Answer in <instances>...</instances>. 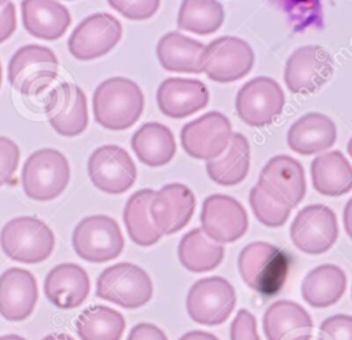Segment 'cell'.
Returning <instances> with one entry per match:
<instances>
[{
    "label": "cell",
    "mask_w": 352,
    "mask_h": 340,
    "mask_svg": "<svg viewBox=\"0 0 352 340\" xmlns=\"http://www.w3.org/2000/svg\"><path fill=\"white\" fill-rule=\"evenodd\" d=\"M336 138L334 121L326 114L312 111L292 124L287 132V145L301 156H311L327 150L334 145Z\"/></svg>",
    "instance_id": "24"
},
{
    "label": "cell",
    "mask_w": 352,
    "mask_h": 340,
    "mask_svg": "<svg viewBox=\"0 0 352 340\" xmlns=\"http://www.w3.org/2000/svg\"><path fill=\"white\" fill-rule=\"evenodd\" d=\"M285 94L271 77L258 76L248 81L236 94L238 117L248 125H270L283 110Z\"/></svg>",
    "instance_id": "10"
},
{
    "label": "cell",
    "mask_w": 352,
    "mask_h": 340,
    "mask_svg": "<svg viewBox=\"0 0 352 340\" xmlns=\"http://www.w3.org/2000/svg\"><path fill=\"white\" fill-rule=\"evenodd\" d=\"M224 21V8L219 1L187 0L180 4L177 26L201 36L216 32Z\"/></svg>",
    "instance_id": "34"
},
{
    "label": "cell",
    "mask_w": 352,
    "mask_h": 340,
    "mask_svg": "<svg viewBox=\"0 0 352 340\" xmlns=\"http://www.w3.org/2000/svg\"><path fill=\"white\" fill-rule=\"evenodd\" d=\"M126 340H168V337L157 325L140 322L131 329Z\"/></svg>",
    "instance_id": "41"
},
{
    "label": "cell",
    "mask_w": 352,
    "mask_h": 340,
    "mask_svg": "<svg viewBox=\"0 0 352 340\" xmlns=\"http://www.w3.org/2000/svg\"><path fill=\"white\" fill-rule=\"evenodd\" d=\"M209 102L206 85L195 78L169 77L157 89L160 110L170 118H184L202 110Z\"/></svg>",
    "instance_id": "21"
},
{
    "label": "cell",
    "mask_w": 352,
    "mask_h": 340,
    "mask_svg": "<svg viewBox=\"0 0 352 340\" xmlns=\"http://www.w3.org/2000/svg\"><path fill=\"white\" fill-rule=\"evenodd\" d=\"M41 340H74V339L66 333H50L44 336Z\"/></svg>",
    "instance_id": "43"
},
{
    "label": "cell",
    "mask_w": 352,
    "mask_h": 340,
    "mask_svg": "<svg viewBox=\"0 0 352 340\" xmlns=\"http://www.w3.org/2000/svg\"><path fill=\"white\" fill-rule=\"evenodd\" d=\"M256 186L274 201L293 209L305 195V172L296 158L279 154L264 165Z\"/></svg>",
    "instance_id": "15"
},
{
    "label": "cell",
    "mask_w": 352,
    "mask_h": 340,
    "mask_svg": "<svg viewBox=\"0 0 352 340\" xmlns=\"http://www.w3.org/2000/svg\"><path fill=\"white\" fill-rule=\"evenodd\" d=\"M205 45L179 32H168L157 44V58L169 72L202 73Z\"/></svg>",
    "instance_id": "26"
},
{
    "label": "cell",
    "mask_w": 352,
    "mask_h": 340,
    "mask_svg": "<svg viewBox=\"0 0 352 340\" xmlns=\"http://www.w3.org/2000/svg\"><path fill=\"white\" fill-rule=\"evenodd\" d=\"M254 65V52L242 39L223 36L205 45L202 72L217 83H231L245 77Z\"/></svg>",
    "instance_id": "9"
},
{
    "label": "cell",
    "mask_w": 352,
    "mask_h": 340,
    "mask_svg": "<svg viewBox=\"0 0 352 340\" xmlns=\"http://www.w3.org/2000/svg\"><path fill=\"white\" fill-rule=\"evenodd\" d=\"M44 113L51 127L62 136H77L88 127L87 96L72 83H60L50 91Z\"/></svg>",
    "instance_id": "17"
},
{
    "label": "cell",
    "mask_w": 352,
    "mask_h": 340,
    "mask_svg": "<svg viewBox=\"0 0 352 340\" xmlns=\"http://www.w3.org/2000/svg\"><path fill=\"white\" fill-rule=\"evenodd\" d=\"M179 340H219L214 334L204 330H191L184 333Z\"/></svg>",
    "instance_id": "42"
},
{
    "label": "cell",
    "mask_w": 352,
    "mask_h": 340,
    "mask_svg": "<svg viewBox=\"0 0 352 340\" xmlns=\"http://www.w3.org/2000/svg\"><path fill=\"white\" fill-rule=\"evenodd\" d=\"M194 209V193L183 183H169L154 193L148 213L158 233L168 235L186 227L192 217Z\"/></svg>",
    "instance_id": "19"
},
{
    "label": "cell",
    "mask_w": 352,
    "mask_h": 340,
    "mask_svg": "<svg viewBox=\"0 0 352 340\" xmlns=\"http://www.w3.org/2000/svg\"><path fill=\"white\" fill-rule=\"evenodd\" d=\"M19 164V147L14 140L0 136V187L8 183Z\"/></svg>",
    "instance_id": "37"
},
{
    "label": "cell",
    "mask_w": 352,
    "mask_h": 340,
    "mask_svg": "<svg viewBox=\"0 0 352 340\" xmlns=\"http://www.w3.org/2000/svg\"><path fill=\"white\" fill-rule=\"evenodd\" d=\"M1 74H3V72H1V63H0V85H1Z\"/></svg>",
    "instance_id": "46"
},
{
    "label": "cell",
    "mask_w": 352,
    "mask_h": 340,
    "mask_svg": "<svg viewBox=\"0 0 352 340\" xmlns=\"http://www.w3.org/2000/svg\"><path fill=\"white\" fill-rule=\"evenodd\" d=\"M249 204L256 219L268 227L283 226L287 222L292 211L287 206L274 201L258 186L252 187L249 193Z\"/></svg>",
    "instance_id": "35"
},
{
    "label": "cell",
    "mask_w": 352,
    "mask_h": 340,
    "mask_svg": "<svg viewBox=\"0 0 352 340\" xmlns=\"http://www.w3.org/2000/svg\"><path fill=\"white\" fill-rule=\"evenodd\" d=\"M96 296L124 308H139L151 300L153 282L142 267L122 262L100 273Z\"/></svg>",
    "instance_id": "6"
},
{
    "label": "cell",
    "mask_w": 352,
    "mask_h": 340,
    "mask_svg": "<svg viewBox=\"0 0 352 340\" xmlns=\"http://www.w3.org/2000/svg\"><path fill=\"white\" fill-rule=\"evenodd\" d=\"M87 271L76 263H60L45 277L44 293L58 308L72 310L81 306L89 295Z\"/></svg>",
    "instance_id": "22"
},
{
    "label": "cell",
    "mask_w": 352,
    "mask_h": 340,
    "mask_svg": "<svg viewBox=\"0 0 352 340\" xmlns=\"http://www.w3.org/2000/svg\"><path fill=\"white\" fill-rule=\"evenodd\" d=\"M87 169L94 186L107 194L125 193L136 179V167L131 156L117 145H103L94 150Z\"/></svg>",
    "instance_id": "14"
},
{
    "label": "cell",
    "mask_w": 352,
    "mask_h": 340,
    "mask_svg": "<svg viewBox=\"0 0 352 340\" xmlns=\"http://www.w3.org/2000/svg\"><path fill=\"white\" fill-rule=\"evenodd\" d=\"M235 303L234 286L219 275L198 279L186 297V308L190 318L197 323L209 326L226 322Z\"/></svg>",
    "instance_id": "8"
},
{
    "label": "cell",
    "mask_w": 352,
    "mask_h": 340,
    "mask_svg": "<svg viewBox=\"0 0 352 340\" xmlns=\"http://www.w3.org/2000/svg\"><path fill=\"white\" fill-rule=\"evenodd\" d=\"M349 206H351V200L348 201V204H346V208H345V229H346V233H348V235H351V229H349V219H348V215H349Z\"/></svg>",
    "instance_id": "44"
},
{
    "label": "cell",
    "mask_w": 352,
    "mask_h": 340,
    "mask_svg": "<svg viewBox=\"0 0 352 340\" xmlns=\"http://www.w3.org/2000/svg\"><path fill=\"white\" fill-rule=\"evenodd\" d=\"M73 249L81 259L103 263L118 257L124 237L118 223L107 215L87 216L77 223L72 237Z\"/></svg>",
    "instance_id": "7"
},
{
    "label": "cell",
    "mask_w": 352,
    "mask_h": 340,
    "mask_svg": "<svg viewBox=\"0 0 352 340\" xmlns=\"http://www.w3.org/2000/svg\"><path fill=\"white\" fill-rule=\"evenodd\" d=\"M177 256L184 268L205 273L216 268L224 257V246L212 241L202 229H192L179 242Z\"/></svg>",
    "instance_id": "31"
},
{
    "label": "cell",
    "mask_w": 352,
    "mask_h": 340,
    "mask_svg": "<svg viewBox=\"0 0 352 340\" xmlns=\"http://www.w3.org/2000/svg\"><path fill=\"white\" fill-rule=\"evenodd\" d=\"M311 178L315 190L323 195L338 197L352 189L351 164L338 150L315 157L311 164Z\"/></svg>",
    "instance_id": "29"
},
{
    "label": "cell",
    "mask_w": 352,
    "mask_h": 340,
    "mask_svg": "<svg viewBox=\"0 0 352 340\" xmlns=\"http://www.w3.org/2000/svg\"><path fill=\"white\" fill-rule=\"evenodd\" d=\"M22 22L28 33L43 40H56L67 30L72 17L66 6L48 0L21 3Z\"/></svg>",
    "instance_id": "25"
},
{
    "label": "cell",
    "mask_w": 352,
    "mask_h": 340,
    "mask_svg": "<svg viewBox=\"0 0 352 340\" xmlns=\"http://www.w3.org/2000/svg\"><path fill=\"white\" fill-rule=\"evenodd\" d=\"M76 330L81 340H120L125 319L121 312L107 306H91L78 315Z\"/></svg>",
    "instance_id": "33"
},
{
    "label": "cell",
    "mask_w": 352,
    "mask_h": 340,
    "mask_svg": "<svg viewBox=\"0 0 352 340\" xmlns=\"http://www.w3.org/2000/svg\"><path fill=\"white\" fill-rule=\"evenodd\" d=\"M346 289V275L336 264L312 268L301 282L302 299L312 307L324 308L337 303Z\"/></svg>",
    "instance_id": "28"
},
{
    "label": "cell",
    "mask_w": 352,
    "mask_h": 340,
    "mask_svg": "<svg viewBox=\"0 0 352 340\" xmlns=\"http://www.w3.org/2000/svg\"><path fill=\"white\" fill-rule=\"evenodd\" d=\"M289 268V255L264 241L248 244L238 256V270L243 282L264 296H274L283 288Z\"/></svg>",
    "instance_id": "2"
},
{
    "label": "cell",
    "mask_w": 352,
    "mask_h": 340,
    "mask_svg": "<svg viewBox=\"0 0 352 340\" xmlns=\"http://www.w3.org/2000/svg\"><path fill=\"white\" fill-rule=\"evenodd\" d=\"M70 179L67 158L55 149L32 153L22 168V187L34 201H51L63 193Z\"/></svg>",
    "instance_id": "4"
},
{
    "label": "cell",
    "mask_w": 352,
    "mask_h": 340,
    "mask_svg": "<svg viewBox=\"0 0 352 340\" xmlns=\"http://www.w3.org/2000/svg\"><path fill=\"white\" fill-rule=\"evenodd\" d=\"M202 231L217 244L239 240L248 230V215L235 198L213 194L205 198L201 211Z\"/></svg>",
    "instance_id": "18"
},
{
    "label": "cell",
    "mask_w": 352,
    "mask_h": 340,
    "mask_svg": "<svg viewBox=\"0 0 352 340\" xmlns=\"http://www.w3.org/2000/svg\"><path fill=\"white\" fill-rule=\"evenodd\" d=\"M312 318L292 300H278L264 312L263 330L267 340H311Z\"/></svg>",
    "instance_id": "23"
},
{
    "label": "cell",
    "mask_w": 352,
    "mask_h": 340,
    "mask_svg": "<svg viewBox=\"0 0 352 340\" xmlns=\"http://www.w3.org/2000/svg\"><path fill=\"white\" fill-rule=\"evenodd\" d=\"M58 58L48 47L28 44L16 50L7 67V77L22 95H37L58 77Z\"/></svg>",
    "instance_id": "5"
},
{
    "label": "cell",
    "mask_w": 352,
    "mask_h": 340,
    "mask_svg": "<svg viewBox=\"0 0 352 340\" xmlns=\"http://www.w3.org/2000/svg\"><path fill=\"white\" fill-rule=\"evenodd\" d=\"M120 21L107 14L96 12L84 18L72 32L67 47L70 54L80 61H91L110 52L121 40Z\"/></svg>",
    "instance_id": "12"
},
{
    "label": "cell",
    "mask_w": 352,
    "mask_h": 340,
    "mask_svg": "<svg viewBox=\"0 0 352 340\" xmlns=\"http://www.w3.org/2000/svg\"><path fill=\"white\" fill-rule=\"evenodd\" d=\"M131 146L140 162L147 167H162L176 154V140L172 131L155 121L143 124L131 138Z\"/></svg>",
    "instance_id": "27"
},
{
    "label": "cell",
    "mask_w": 352,
    "mask_h": 340,
    "mask_svg": "<svg viewBox=\"0 0 352 340\" xmlns=\"http://www.w3.org/2000/svg\"><path fill=\"white\" fill-rule=\"evenodd\" d=\"M92 109L98 124L111 131H121L139 120L144 109V96L135 81L111 77L95 88Z\"/></svg>",
    "instance_id": "1"
},
{
    "label": "cell",
    "mask_w": 352,
    "mask_h": 340,
    "mask_svg": "<svg viewBox=\"0 0 352 340\" xmlns=\"http://www.w3.org/2000/svg\"><path fill=\"white\" fill-rule=\"evenodd\" d=\"M38 300L34 275L19 267H11L0 275V314L7 321L26 319Z\"/></svg>",
    "instance_id": "20"
},
{
    "label": "cell",
    "mask_w": 352,
    "mask_h": 340,
    "mask_svg": "<svg viewBox=\"0 0 352 340\" xmlns=\"http://www.w3.org/2000/svg\"><path fill=\"white\" fill-rule=\"evenodd\" d=\"M331 74V55L320 45H302L287 58L283 80L293 94H314L330 80Z\"/></svg>",
    "instance_id": "13"
},
{
    "label": "cell",
    "mask_w": 352,
    "mask_h": 340,
    "mask_svg": "<svg viewBox=\"0 0 352 340\" xmlns=\"http://www.w3.org/2000/svg\"><path fill=\"white\" fill-rule=\"evenodd\" d=\"M250 165V146L248 139L236 132L232 134L226 150L216 158L206 162L208 176L220 186H234L241 183Z\"/></svg>",
    "instance_id": "30"
},
{
    "label": "cell",
    "mask_w": 352,
    "mask_h": 340,
    "mask_svg": "<svg viewBox=\"0 0 352 340\" xmlns=\"http://www.w3.org/2000/svg\"><path fill=\"white\" fill-rule=\"evenodd\" d=\"M319 340H352V317L336 314L319 326Z\"/></svg>",
    "instance_id": "36"
},
{
    "label": "cell",
    "mask_w": 352,
    "mask_h": 340,
    "mask_svg": "<svg viewBox=\"0 0 352 340\" xmlns=\"http://www.w3.org/2000/svg\"><path fill=\"white\" fill-rule=\"evenodd\" d=\"M338 237L337 217L333 209L322 204L304 206L297 212L292 226L290 238L304 253L320 255L327 252Z\"/></svg>",
    "instance_id": "11"
},
{
    "label": "cell",
    "mask_w": 352,
    "mask_h": 340,
    "mask_svg": "<svg viewBox=\"0 0 352 340\" xmlns=\"http://www.w3.org/2000/svg\"><path fill=\"white\" fill-rule=\"evenodd\" d=\"M154 197V190L142 189L135 191L126 201L124 208V223L129 238L140 246H150L162 237L154 227L148 206Z\"/></svg>",
    "instance_id": "32"
},
{
    "label": "cell",
    "mask_w": 352,
    "mask_h": 340,
    "mask_svg": "<svg viewBox=\"0 0 352 340\" xmlns=\"http://www.w3.org/2000/svg\"><path fill=\"white\" fill-rule=\"evenodd\" d=\"M231 136V123L220 111H209L187 123L180 132L184 151L192 158L206 161L219 157L228 146Z\"/></svg>",
    "instance_id": "16"
},
{
    "label": "cell",
    "mask_w": 352,
    "mask_h": 340,
    "mask_svg": "<svg viewBox=\"0 0 352 340\" xmlns=\"http://www.w3.org/2000/svg\"><path fill=\"white\" fill-rule=\"evenodd\" d=\"M230 340H260L256 317L250 311L241 308L236 312L230 328Z\"/></svg>",
    "instance_id": "39"
},
{
    "label": "cell",
    "mask_w": 352,
    "mask_h": 340,
    "mask_svg": "<svg viewBox=\"0 0 352 340\" xmlns=\"http://www.w3.org/2000/svg\"><path fill=\"white\" fill-rule=\"evenodd\" d=\"M111 8L122 14L128 19L142 21L153 17L158 7L160 1L150 0V1H118V0H110L107 1Z\"/></svg>",
    "instance_id": "38"
},
{
    "label": "cell",
    "mask_w": 352,
    "mask_h": 340,
    "mask_svg": "<svg viewBox=\"0 0 352 340\" xmlns=\"http://www.w3.org/2000/svg\"><path fill=\"white\" fill-rule=\"evenodd\" d=\"M16 29V10L11 1H0V43L6 41Z\"/></svg>",
    "instance_id": "40"
},
{
    "label": "cell",
    "mask_w": 352,
    "mask_h": 340,
    "mask_svg": "<svg viewBox=\"0 0 352 340\" xmlns=\"http://www.w3.org/2000/svg\"><path fill=\"white\" fill-rule=\"evenodd\" d=\"M0 340H26V339L18 334H6V336H1Z\"/></svg>",
    "instance_id": "45"
},
{
    "label": "cell",
    "mask_w": 352,
    "mask_h": 340,
    "mask_svg": "<svg viewBox=\"0 0 352 340\" xmlns=\"http://www.w3.org/2000/svg\"><path fill=\"white\" fill-rule=\"evenodd\" d=\"M0 245L11 260L34 264L50 257L55 246V237L41 219L18 216L3 226Z\"/></svg>",
    "instance_id": "3"
}]
</instances>
